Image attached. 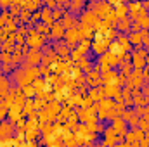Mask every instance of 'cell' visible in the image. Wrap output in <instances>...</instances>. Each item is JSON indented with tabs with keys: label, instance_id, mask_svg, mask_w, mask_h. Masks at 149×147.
Returning <instances> with one entry per match:
<instances>
[{
	"label": "cell",
	"instance_id": "7c38bea8",
	"mask_svg": "<svg viewBox=\"0 0 149 147\" xmlns=\"http://www.w3.org/2000/svg\"><path fill=\"white\" fill-rule=\"evenodd\" d=\"M42 21L45 24H52V14H50V9H43L42 10Z\"/></svg>",
	"mask_w": 149,
	"mask_h": 147
},
{
	"label": "cell",
	"instance_id": "ac0fdd59",
	"mask_svg": "<svg viewBox=\"0 0 149 147\" xmlns=\"http://www.w3.org/2000/svg\"><path fill=\"white\" fill-rule=\"evenodd\" d=\"M141 42H142V43H149V33L148 31H141Z\"/></svg>",
	"mask_w": 149,
	"mask_h": 147
},
{
	"label": "cell",
	"instance_id": "44dd1931",
	"mask_svg": "<svg viewBox=\"0 0 149 147\" xmlns=\"http://www.w3.org/2000/svg\"><path fill=\"white\" fill-rule=\"evenodd\" d=\"M109 2H111V3H114V5H116V3H120L121 0H109Z\"/></svg>",
	"mask_w": 149,
	"mask_h": 147
},
{
	"label": "cell",
	"instance_id": "5bb4252c",
	"mask_svg": "<svg viewBox=\"0 0 149 147\" xmlns=\"http://www.w3.org/2000/svg\"><path fill=\"white\" fill-rule=\"evenodd\" d=\"M116 26H118V30H121V31H127V30H130V24H128V21H127L125 17H120V23H118Z\"/></svg>",
	"mask_w": 149,
	"mask_h": 147
},
{
	"label": "cell",
	"instance_id": "277c9868",
	"mask_svg": "<svg viewBox=\"0 0 149 147\" xmlns=\"http://www.w3.org/2000/svg\"><path fill=\"white\" fill-rule=\"evenodd\" d=\"M113 130L116 132V135H125V133H127V125H125V121L120 119V118H114V119H113Z\"/></svg>",
	"mask_w": 149,
	"mask_h": 147
},
{
	"label": "cell",
	"instance_id": "8992f818",
	"mask_svg": "<svg viewBox=\"0 0 149 147\" xmlns=\"http://www.w3.org/2000/svg\"><path fill=\"white\" fill-rule=\"evenodd\" d=\"M109 10H111V5L109 3H101V5H97V10H94L97 16H102V17H106L108 14H109Z\"/></svg>",
	"mask_w": 149,
	"mask_h": 147
},
{
	"label": "cell",
	"instance_id": "2e32d148",
	"mask_svg": "<svg viewBox=\"0 0 149 147\" xmlns=\"http://www.w3.org/2000/svg\"><path fill=\"white\" fill-rule=\"evenodd\" d=\"M7 92V80L3 76H0V95H3Z\"/></svg>",
	"mask_w": 149,
	"mask_h": 147
},
{
	"label": "cell",
	"instance_id": "e0dca14e",
	"mask_svg": "<svg viewBox=\"0 0 149 147\" xmlns=\"http://www.w3.org/2000/svg\"><path fill=\"white\" fill-rule=\"evenodd\" d=\"M139 24L141 28H149V16H144L142 19H139Z\"/></svg>",
	"mask_w": 149,
	"mask_h": 147
},
{
	"label": "cell",
	"instance_id": "ffe728a7",
	"mask_svg": "<svg viewBox=\"0 0 149 147\" xmlns=\"http://www.w3.org/2000/svg\"><path fill=\"white\" fill-rule=\"evenodd\" d=\"M2 61L7 62V61H9V55H7V54H2Z\"/></svg>",
	"mask_w": 149,
	"mask_h": 147
},
{
	"label": "cell",
	"instance_id": "6da1fadb",
	"mask_svg": "<svg viewBox=\"0 0 149 147\" xmlns=\"http://www.w3.org/2000/svg\"><path fill=\"white\" fill-rule=\"evenodd\" d=\"M108 43H109L108 38H104L101 33H97V38H95L94 43H92V50H94L95 54H104V52L108 50Z\"/></svg>",
	"mask_w": 149,
	"mask_h": 147
},
{
	"label": "cell",
	"instance_id": "9a60e30c",
	"mask_svg": "<svg viewBox=\"0 0 149 147\" xmlns=\"http://www.w3.org/2000/svg\"><path fill=\"white\" fill-rule=\"evenodd\" d=\"M128 42H130V45H132V43H134V45H139V43H142V42H141V33H130Z\"/></svg>",
	"mask_w": 149,
	"mask_h": 147
},
{
	"label": "cell",
	"instance_id": "d6986e66",
	"mask_svg": "<svg viewBox=\"0 0 149 147\" xmlns=\"http://www.w3.org/2000/svg\"><path fill=\"white\" fill-rule=\"evenodd\" d=\"M80 5H81V0H73V7L74 9H78Z\"/></svg>",
	"mask_w": 149,
	"mask_h": 147
},
{
	"label": "cell",
	"instance_id": "4fadbf2b",
	"mask_svg": "<svg viewBox=\"0 0 149 147\" xmlns=\"http://www.w3.org/2000/svg\"><path fill=\"white\" fill-rule=\"evenodd\" d=\"M114 12H116V19L125 17V16H127V12H128V7H125V5H118V7L114 9Z\"/></svg>",
	"mask_w": 149,
	"mask_h": 147
},
{
	"label": "cell",
	"instance_id": "9c48e42d",
	"mask_svg": "<svg viewBox=\"0 0 149 147\" xmlns=\"http://www.w3.org/2000/svg\"><path fill=\"white\" fill-rule=\"evenodd\" d=\"M66 37H68V42L73 45V43H76V42L81 38V35H80V31H76V30H71V31H68V33H66Z\"/></svg>",
	"mask_w": 149,
	"mask_h": 147
},
{
	"label": "cell",
	"instance_id": "3957f363",
	"mask_svg": "<svg viewBox=\"0 0 149 147\" xmlns=\"http://www.w3.org/2000/svg\"><path fill=\"white\" fill-rule=\"evenodd\" d=\"M81 23H83V24H87V26H97L99 17H97V14H95V12H85V14H83V17H81Z\"/></svg>",
	"mask_w": 149,
	"mask_h": 147
},
{
	"label": "cell",
	"instance_id": "ba28073f",
	"mask_svg": "<svg viewBox=\"0 0 149 147\" xmlns=\"http://www.w3.org/2000/svg\"><path fill=\"white\" fill-rule=\"evenodd\" d=\"M10 135H12L10 123H0V137H10Z\"/></svg>",
	"mask_w": 149,
	"mask_h": 147
},
{
	"label": "cell",
	"instance_id": "5b68a950",
	"mask_svg": "<svg viewBox=\"0 0 149 147\" xmlns=\"http://www.w3.org/2000/svg\"><path fill=\"white\" fill-rule=\"evenodd\" d=\"M144 61H146V52H135L132 55V62L135 64V68H142L144 66Z\"/></svg>",
	"mask_w": 149,
	"mask_h": 147
},
{
	"label": "cell",
	"instance_id": "8fae6325",
	"mask_svg": "<svg viewBox=\"0 0 149 147\" xmlns=\"http://www.w3.org/2000/svg\"><path fill=\"white\" fill-rule=\"evenodd\" d=\"M64 35V30H63V26H61V23H56L54 26H52V37L59 38Z\"/></svg>",
	"mask_w": 149,
	"mask_h": 147
},
{
	"label": "cell",
	"instance_id": "7402d4cb",
	"mask_svg": "<svg viewBox=\"0 0 149 147\" xmlns=\"http://www.w3.org/2000/svg\"><path fill=\"white\" fill-rule=\"evenodd\" d=\"M2 104H3V102H2V97H0V106H2Z\"/></svg>",
	"mask_w": 149,
	"mask_h": 147
},
{
	"label": "cell",
	"instance_id": "52a82bcc",
	"mask_svg": "<svg viewBox=\"0 0 149 147\" xmlns=\"http://www.w3.org/2000/svg\"><path fill=\"white\" fill-rule=\"evenodd\" d=\"M116 43H118V47H120L123 52L130 50V42H128V38L127 37H118L116 38Z\"/></svg>",
	"mask_w": 149,
	"mask_h": 147
},
{
	"label": "cell",
	"instance_id": "30bf717a",
	"mask_svg": "<svg viewBox=\"0 0 149 147\" xmlns=\"http://www.w3.org/2000/svg\"><path fill=\"white\" fill-rule=\"evenodd\" d=\"M40 59H42V55L38 54L37 50H31V52H30V55H28V62H30V64H33V66H37L38 62H40Z\"/></svg>",
	"mask_w": 149,
	"mask_h": 147
},
{
	"label": "cell",
	"instance_id": "7a4b0ae2",
	"mask_svg": "<svg viewBox=\"0 0 149 147\" xmlns=\"http://www.w3.org/2000/svg\"><path fill=\"white\" fill-rule=\"evenodd\" d=\"M26 43H28L30 47H33V49H38V47L43 43V37H42L40 33H37V31H31V33L28 35V38H26Z\"/></svg>",
	"mask_w": 149,
	"mask_h": 147
}]
</instances>
